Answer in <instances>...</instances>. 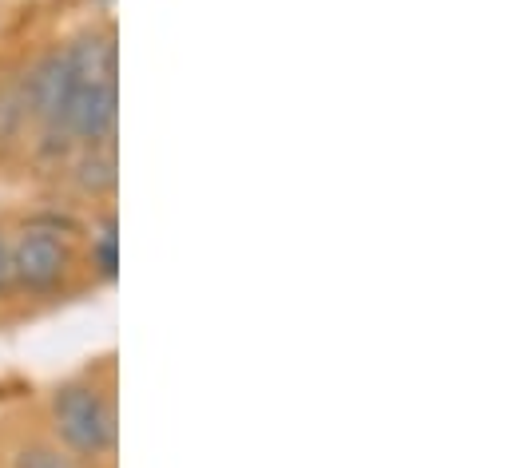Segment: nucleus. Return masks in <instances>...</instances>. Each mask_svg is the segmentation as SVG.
Listing matches in <instances>:
<instances>
[{"mask_svg":"<svg viewBox=\"0 0 512 468\" xmlns=\"http://www.w3.org/2000/svg\"><path fill=\"white\" fill-rule=\"evenodd\" d=\"M16 468H72V461L60 457L56 449H24L16 457Z\"/></svg>","mask_w":512,"mask_h":468,"instance_id":"5","label":"nucleus"},{"mask_svg":"<svg viewBox=\"0 0 512 468\" xmlns=\"http://www.w3.org/2000/svg\"><path fill=\"white\" fill-rule=\"evenodd\" d=\"M92 258H96V266H100V274H104V278H112V274H116V231H112V227H108L104 238L92 246Z\"/></svg>","mask_w":512,"mask_h":468,"instance_id":"6","label":"nucleus"},{"mask_svg":"<svg viewBox=\"0 0 512 468\" xmlns=\"http://www.w3.org/2000/svg\"><path fill=\"white\" fill-rule=\"evenodd\" d=\"M12 290H16V278H12V246L0 234V298H8Z\"/></svg>","mask_w":512,"mask_h":468,"instance_id":"7","label":"nucleus"},{"mask_svg":"<svg viewBox=\"0 0 512 468\" xmlns=\"http://www.w3.org/2000/svg\"><path fill=\"white\" fill-rule=\"evenodd\" d=\"M52 429L72 457L96 461L116 445V417L108 397L92 381H64L52 393Z\"/></svg>","mask_w":512,"mask_h":468,"instance_id":"1","label":"nucleus"},{"mask_svg":"<svg viewBox=\"0 0 512 468\" xmlns=\"http://www.w3.org/2000/svg\"><path fill=\"white\" fill-rule=\"evenodd\" d=\"M72 175H76V187L84 195H108V191H116V155H112V143L88 147Z\"/></svg>","mask_w":512,"mask_h":468,"instance_id":"4","label":"nucleus"},{"mask_svg":"<svg viewBox=\"0 0 512 468\" xmlns=\"http://www.w3.org/2000/svg\"><path fill=\"white\" fill-rule=\"evenodd\" d=\"M68 100H72V64H68V52H48L28 84H24V112L36 119L44 131H60L64 112H68Z\"/></svg>","mask_w":512,"mask_h":468,"instance_id":"3","label":"nucleus"},{"mask_svg":"<svg viewBox=\"0 0 512 468\" xmlns=\"http://www.w3.org/2000/svg\"><path fill=\"white\" fill-rule=\"evenodd\" d=\"M8 246H12V278L28 294L56 290L68 278V270H72V250L60 238V231L24 227V231L16 234V242H8Z\"/></svg>","mask_w":512,"mask_h":468,"instance_id":"2","label":"nucleus"}]
</instances>
